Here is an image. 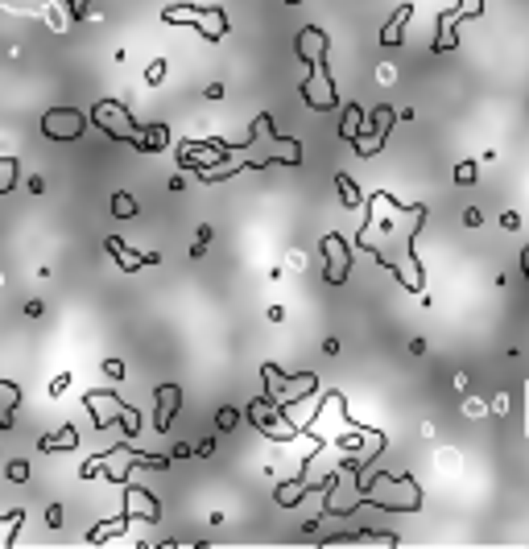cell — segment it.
Segmentation results:
<instances>
[{"mask_svg":"<svg viewBox=\"0 0 529 549\" xmlns=\"http://www.w3.org/2000/svg\"><path fill=\"white\" fill-rule=\"evenodd\" d=\"M360 496H364L368 504L389 508V512H418V508H422V488H418L409 475H402V479L380 475V484H364V479H360Z\"/></svg>","mask_w":529,"mask_h":549,"instance_id":"obj_1","label":"cell"},{"mask_svg":"<svg viewBox=\"0 0 529 549\" xmlns=\"http://www.w3.org/2000/svg\"><path fill=\"white\" fill-rule=\"evenodd\" d=\"M161 21L166 25H190L207 42H219L228 33V13L219 4H170V8H161Z\"/></svg>","mask_w":529,"mask_h":549,"instance_id":"obj_2","label":"cell"},{"mask_svg":"<svg viewBox=\"0 0 529 549\" xmlns=\"http://www.w3.org/2000/svg\"><path fill=\"white\" fill-rule=\"evenodd\" d=\"M83 400H87V409H92V417H95V426H99V429H108L112 422H120V434L137 438V429H141V413H137L132 405H125L116 393H108V389H92Z\"/></svg>","mask_w":529,"mask_h":549,"instance_id":"obj_3","label":"cell"},{"mask_svg":"<svg viewBox=\"0 0 529 549\" xmlns=\"http://www.w3.org/2000/svg\"><path fill=\"white\" fill-rule=\"evenodd\" d=\"M92 120L99 124V132H108L112 141H137V132H141V124H137V116L128 112L120 99H95L92 108Z\"/></svg>","mask_w":529,"mask_h":549,"instance_id":"obj_4","label":"cell"},{"mask_svg":"<svg viewBox=\"0 0 529 549\" xmlns=\"http://www.w3.org/2000/svg\"><path fill=\"white\" fill-rule=\"evenodd\" d=\"M261 376H265V384H269V397L278 400V405H285V400H294V397H298V400L311 397L314 384H318L311 372H302V376H281V372H278L273 364L261 367Z\"/></svg>","mask_w":529,"mask_h":549,"instance_id":"obj_5","label":"cell"},{"mask_svg":"<svg viewBox=\"0 0 529 549\" xmlns=\"http://www.w3.org/2000/svg\"><path fill=\"white\" fill-rule=\"evenodd\" d=\"M302 99L311 103L314 112H331V108L340 103V95H335V83L327 79V58H323V62H314V66H311V75L302 79Z\"/></svg>","mask_w":529,"mask_h":549,"instance_id":"obj_6","label":"cell"},{"mask_svg":"<svg viewBox=\"0 0 529 549\" xmlns=\"http://www.w3.org/2000/svg\"><path fill=\"white\" fill-rule=\"evenodd\" d=\"M83 112L79 108H50L46 116H42V132L50 137V141H79L83 137Z\"/></svg>","mask_w":529,"mask_h":549,"instance_id":"obj_7","label":"cell"},{"mask_svg":"<svg viewBox=\"0 0 529 549\" xmlns=\"http://www.w3.org/2000/svg\"><path fill=\"white\" fill-rule=\"evenodd\" d=\"M393 120H397V112H393L389 103H380V108L373 112L368 137H356V141H351V149L360 153V157H373V153H380V145L389 141V128H393Z\"/></svg>","mask_w":529,"mask_h":549,"instance_id":"obj_8","label":"cell"},{"mask_svg":"<svg viewBox=\"0 0 529 549\" xmlns=\"http://www.w3.org/2000/svg\"><path fill=\"white\" fill-rule=\"evenodd\" d=\"M323 277H327V285H343L347 281V269H351V256H347V244H343V236H323Z\"/></svg>","mask_w":529,"mask_h":549,"instance_id":"obj_9","label":"cell"},{"mask_svg":"<svg viewBox=\"0 0 529 549\" xmlns=\"http://www.w3.org/2000/svg\"><path fill=\"white\" fill-rule=\"evenodd\" d=\"M125 517L128 520H145V524H157L161 520V504L149 488H125Z\"/></svg>","mask_w":529,"mask_h":549,"instance_id":"obj_10","label":"cell"},{"mask_svg":"<svg viewBox=\"0 0 529 549\" xmlns=\"http://www.w3.org/2000/svg\"><path fill=\"white\" fill-rule=\"evenodd\" d=\"M294 50H298V58L306 62V66H314V62L327 58V33L318 30V25H306V30L298 33V42H294Z\"/></svg>","mask_w":529,"mask_h":549,"instance_id":"obj_11","label":"cell"},{"mask_svg":"<svg viewBox=\"0 0 529 549\" xmlns=\"http://www.w3.org/2000/svg\"><path fill=\"white\" fill-rule=\"evenodd\" d=\"M157 397V413H154V429H170V422H174V413H178V405H182V389L178 384H161L154 393Z\"/></svg>","mask_w":529,"mask_h":549,"instance_id":"obj_12","label":"cell"},{"mask_svg":"<svg viewBox=\"0 0 529 549\" xmlns=\"http://www.w3.org/2000/svg\"><path fill=\"white\" fill-rule=\"evenodd\" d=\"M166 145H170V128L166 124H141V132L132 141V149H141V153H161Z\"/></svg>","mask_w":529,"mask_h":549,"instance_id":"obj_13","label":"cell"},{"mask_svg":"<svg viewBox=\"0 0 529 549\" xmlns=\"http://www.w3.org/2000/svg\"><path fill=\"white\" fill-rule=\"evenodd\" d=\"M413 17V4H402L393 17H389V25L380 30V46H402V37H405V21Z\"/></svg>","mask_w":529,"mask_h":549,"instance_id":"obj_14","label":"cell"},{"mask_svg":"<svg viewBox=\"0 0 529 549\" xmlns=\"http://www.w3.org/2000/svg\"><path fill=\"white\" fill-rule=\"evenodd\" d=\"M104 248L116 256V265H120L125 273H137V269H145V256H141V252H132V248H125L120 240H116V236H108V240H104Z\"/></svg>","mask_w":529,"mask_h":549,"instance_id":"obj_15","label":"cell"},{"mask_svg":"<svg viewBox=\"0 0 529 549\" xmlns=\"http://www.w3.org/2000/svg\"><path fill=\"white\" fill-rule=\"evenodd\" d=\"M37 446H42V455H54V450H75V446H79V429L63 426L58 434H46Z\"/></svg>","mask_w":529,"mask_h":549,"instance_id":"obj_16","label":"cell"},{"mask_svg":"<svg viewBox=\"0 0 529 549\" xmlns=\"http://www.w3.org/2000/svg\"><path fill=\"white\" fill-rule=\"evenodd\" d=\"M360 132H364V108H360V103H351V108H347V112H343L340 137H343V141H347V145H351V141H356V137H360Z\"/></svg>","mask_w":529,"mask_h":549,"instance_id":"obj_17","label":"cell"},{"mask_svg":"<svg viewBox=\"0 0 529 549\" xmlns=\"http://www.w3.org/2000/svg\"><path fill=\"white\" fill-rule=\"evenodd\" d=\"M306 491H311V484H302V479H285V484L278 488V504H281V508H294V504L306 500Z\"/></svg>","mask_w":529,"mask_h":549,"instance_id":"obj_18","label":"cell"},{"mask_svg":"<svg viewBox=\"0 0 529 549\" xmlns=\"http://www.w3.org/2000/svg\"><path fill=\"white\" fill-rule=\"evenodd\" d=\"M335 190H340V203H343V207H360V203H364L360 186L351 182L347 174H335Z\"/></svg>","mask_w":529,"mask_h":549,"instance_id":"obj_19","label":"cell"},{"mask_svg":"<svg viewBox=\"0 0 529 549\" xmlns=\"http://www.w3.org/2000/svg\"><path fill=\"white\" fill-rule=\"evenodd\" d=\"M137 211H141V207H137V198H132L128 190H116V194H112V215H116V219H132Z\"/></svg>","mask_w":529,"mask_h":549,"instance_id":"obj_20","label":"cell"},{"mask_svg":"<svg viewBox=\"0 0 529 549\" xmlns=\"http://www.w3.org/2000/svg\"><path fill=\"white\" fill-rule=\"evenodd\" d=\"M128 462H132V467H145V471H166V467H170L166 455H141V450H128Z\"/></svg>","mask_w":529,"mask_h":549,"instance_id":"obj_21","label":"cell"},{"mask_svg":"<svg viewBox=\"0 0 529 549\" xmlns=\"http://www.w3.org/2000/svg\"><path fill=\"white\" fill-rule=\"evenodd\" d=\"M13 186H17V157L4 153V157H0V194H8Z\"/></svg>","mask_w":529,"mask_h":549,"instance_id":"obj_22","label":"cell"},{"mask_svg":"<svg viewBox=\"0 0 529 549\" xmlns=\"http://www.w3.org/2000/svg\"><path fill=\"white\" fill-rule=\"evenodd\" d=\"M21 405V389L13 380H0V409H17Z\"/></svg>","mask_w":529,"mask_h":549,"instance_id":"obj_23","label":"cell"},{"mask_svg":"<svg viewBox=\"0 0 529 549\" xmlns=\"http://www.w3.org/2000/svg\"><path fill=\"white\" fill-rule=\"evenodd\" d=\"M128 524H132V520H108V524H95V533L92 537H87V541H108V537H112V533H120V529H128Z\"/></svg>","mask_w":529,"mask_h":549,"instance_id":"obj_24","label":"cell"},{"mask_svg":"<svg viewBox=\"0 0 529 549\" xmlns=\"http://www.w3.org/2000/svg\"><path fill=\"white\" fill-rule=\"evenodd\" d=\"M216 426H219V434H232V429L240 426V409H232V405H228V409H219V413H216Z\"/></svg>","mask_w":529,"mask_h":549,"instance_id":"obj_25","label":"cell"},{"mask_svg":"<svg viewBox=\"0 0 529 549\" xmlns=\"http://www.w3.org/2000/svg\"><path fill=\"white\" fill-rule=\"evenodd\" d=\"M484 13V0H459L455 4V13H451V21H463V17H480Z\"/></svg>","mask_w":529,"mask_h":549,"instance_id":"obj_26","label":"cell"},{"mask_svg":"<svg viewBox=\"0 0 529 549\" xmlns=\"http://www.w3.org/2000/svg\"><path fill=\"white\" fill-rule=\"evenodd\" d=\"M4 475H8V484H25V479H30V462H25V458H13V462L4 467Z\"/></svg>","mask_w":529,"mask_h":549,"instance_id":"obj_27","label":"cell"},{"mask_svg":"<svg viewBox=\"0 0 529 549\" xmlns=\"http://www.w3.org/2000/svg\"><path fill=\"white\" fill-rule=\"evenodd\" d=\"M166 70H170V62H166V58H154V62H149V70H145V83H149V87H157V83L166 79Z\"/></svg>","mask_w":529,"mask_h":549,"instance_id":"obj_28","label":"cell"},{"mask_svg":"<svg viewBox=\"0 0 529 549\" xmlns=\"http://www.w3.org/2000/svg\"><path fill=\"white\" fill-rule=\"evenodd\" d=\"M455 182H459V186H471V182H475V161H459V170H455Z\"/></svg>","mask_w":529,"mask_h":549,"instance_id":"obj_29","label":"cell"},{"mask_svg":"<svg viewBox=\"0 0 529 549\" xmlns=\"http://www.w3.org/2000/svg\"><path fill=\"white\" fill-rule=\"evenodd\" d=\"M104 372H108L112 380H125V360H116V355H112V360H104Z\"/></svg>","mask_w":529,"mask_h":549,"instance_id":"obj_30","label":"cell"},{"mask_svg":"<svg viewBox=\"0 0 529 549\" xmlns=\"http://www.w3.org/2000/svg\"><path fill=\"white\" fill-rule=\"evenodd\" d=\"M500 223H504L509 232H517V227H521V215H517V211H504V215H500Z\"/></svg>","mask_w":529,"mask_h":549,"instance_id":"obj_31","label":"cell"},{"mask_svg":"<svg viewBox=\"0 0 529 549\" xmlns=\"http://www.w3.org/2000/svg\"><path fill=\"white\" fill-rule=\"evenodd\" d=\"M194 455H199V458H211V455H216V438H203V442H199V450H194Z\"/></svg>","mask_w":529,"mask_h":549,"instance_id":"obj_32","label":"cell"},{"mask_svg":"<svg viewBox=\"0 0 529 549\" xmlns=\"http://www.w3.org/2000/svg\"><path fill=\"white\" fill-rule=\"evenodd\" d=\"M46 524H50V529H63V508H58V504L46 512Z\"/></svg>","mask_w":529,"mask_h":549,"instance_id":"obj_33","label":"cell"},{"mask_svg":"<svg viewBox=\"0 0 529 549\" xmlns=\"http://www.w3.org/2000/svg\"><path fill=\"white\" fill-rule=\"evenodd\" d=\"M66 384H70V372H66V376H54V384H50V393L58 397V393H66Z\"/></svg>","mask_w":529,"mask_h":549,"instance_id":"obj_34","label":"cell"},{"mask_svg":"<svg viewBox=\"0 0 529 549\" xmlns=\"http://www.w3.org/2000/svg\"><path fill=\"white\" fill-rule=\"evenodd\" d=\"M463 223H467V227H480V223H484V215H480L475 207H471V211L463 215Z\"/></svg>","mask_w":529,"mask_h":549,"instance_id":"obj_35","label":"cell"},{"mask_svg":"<svg viewBox=\"0 0 529 549\" xmlns=\"http://www.w3.org/2000/svg\"><path fill=\"white\" fill-rule=\"evenodd\" d=\"M66 4H70L75 17H87V0H66Z\"/></svg>","mask_w":529,"mask_h":549,"instance_id":"obj_36","label":"cell"},{"mask_svg":"<svg viewBox=\"0 0 529 549\" xmlns=\"http://www.w3.org/2000/svg\"><path fill=\"white\" fill-rule=\"evenodd\" d=\"M190 455H194V450H190L187 442H178V446H174V458H190Z\"/></svg>","mask_w":529,"mask_h":549,"instance_id":"obj_37","label":"cell"},{"mask_svg":"<svg viewBox=\"0 0 529 549\" xmlns=\"http://www.w3.org/2000/svg\"><path fill=\"white\" fill-rule=\"evenodd\" d=\"M285 4H302V0H285Z\"/></svg>","mask_w":529,"mask_h":549,"instance_id":"obj_38","label":"cell"},{"mask_svg":"<svg viewBox=\"0 0 529 549\" xmlns=\"http://www.w3.org/2000/svg\"><path fill=\"white\" fill-rule=\"evenodd\" d=\"M525 389H529V384H525Z\"/></svg>","mask_w":529,"mask_h":549,"instance_id":"obj_39","label":"cell"}]
</instances>
